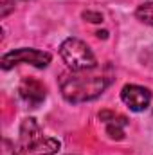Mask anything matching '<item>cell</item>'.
<instances>
[{
	"instance_id": "obj_1",
	"label": "cell",
	"mask_w": 153,
	"mask_h": 155,
	"mask_svg": "<svg viewBox=\"0 0 153 155\" xmlns=\"http://www.w3.org/2000/svg\"><path fill=\"white\" fill-rule=\"evenodd\" d=\"M90 71L76 72L70 71L60 78V88L61 96L69 103H85L99 97L106 87L110 85V79L105 76H92Z\"/></svg>"
},
{
	"instance_id": "obj_2",
	"label": "cell",
	"mask_w": 153,
	"mask_h": 155,
	"mask_svg": "<svg viewBox=\"0 0 153 155\" xmlns=\"http://www.w3.org/2000/svg\"><path fill=\"white\" fill-rule=\"evenodd\" d=\"M60 56L67 63L70 71L83 72V71H94L97 67V60L92 52V49L81 41L79 38H67L60 45Z\"/></svg>"
},
{
	"instance_id": "obj_3",
	"label": "cell",
	"mask_w": 153,
	"mask_h": 155,
	"mask_svg": "<svg viewBox=\"0 0 153 155\" xmlns=\"http://www.w3.org/2000/svg\"><path fill=\"white\" fill-rule=\"evenodd\" d=\"M52 56L45 51H36V49H29V47H20V49H15L7 54L2 56V61H0V67L4 71H9L13 69L15 65H20V63H29L36 69H45L49 63H50Z\"/></svg>"
},
{
	"instance_id": "obj_4",
	"label": "cell",
	"mask_w": 153,
	"mask_h": 155,
	"mask_svg": "<svg viewBox=\"0 0 153 155\" xmlns=\"http://www.w3.org/2000/svg\"><path fill=\"white\" fill-rule=\"evenodd\" d=\"M121 99L132 112H144L151 103V92L141 85H124L121 90Z\"/></svg>"
},
{
	"instance_id": "obj_5",
	"label": "cell",
	"mask_w": 153,
	"mask_h": 155,
	"mask_svg": "<svg viewBox=\"0 0 153 155\" xmlns=\"http://www.w3.org/2000/svg\"><path fill=\"white\" fill-rule=\"evenodd\" d=\"M18 96L24 103H27L31 108H36L40 107L45 97H47V88L45 85L38 81V79H33V78H25L20 87H18Z\"/></svg>"
},
{
	"instance_id": "obj_6",
	"label": "cell",
	"mask_w": 153,
	"mask_h": 155,
	"mask_svg": "<svg viewBox=\"0 0 153 155\" xmlns=\"http://www.w3.org/2000/svg\"><path fill=\"white\" fill-rule=\"evenodd\" d=\"M41 139H43V132H41L40 124L36 123V119L34 117L24 119L22 126H20V148L31 152Z\"/></svg>"
},
{
	"instance_id": "obj_7",
	"label": "cell",
	"mask_w": 153,
	"mask_h": 155,
	"mask_svg": "<svg viewBox=\"0 0 153 155\" xmlns=\"http://www.w3.org/2000/svg\"><path fill=\"white\" fill-rule=\"evenodd\" d=\"M128 124V119L124 116H115L110 123H106V134L110 139L121 141L124 139V126Z\"/></svg>"
},
{
	"instance_id": "obj_8",
	"label": "cell",
	"mask_w": 153,
	"mask_h": 155,
	"mask_svg": "<svg viewBox=\"0 0 153 155\" xmlns=\"http://www.w3.org/2000/svg\"><path fill=\"white\" fill-rule=\"evenodd\" d=\"M60 148H61V144H60V141H58V139L43 137L38 144L31 150V153H33V155H54V153H58V150H60Z\"/></svg>"
},
{
	"instance_id": "obj_9",
	"label": "cell",
	"mask_w": 153,
	"mask_h": 155,
	"mask_svg": "<svg viewBox=\"0 0 153 155\" xmlns=\"http://www.w3.org/2000/svg\"><path fill=\"white\" fill-rule=\"evenodd\" d=\"M135 16H137V20H141L142 24L153 25V2H146V4H142V5H139L137 11H135Z\"/></svg>"
},
{
	"instance_id": "obj_10",
	"label": "cell",
	"mask_w": 153,
	"mask_h": 155,
	"mask_svg": "<svg viewBox=\"0 0 153 155\" xmlns=\"http://www.w3.org/2000/svg\"><path fill=\"white\" fill-rule=\"evenodd\" d=\"M81 16L85 22H90V24H101L103 22V15L97 11H83Z\"/></svg>"
},
{
	"instance_id": "obj_11",
	"label": "cell",
	"mask_w": 153,
	"mask_h": 155,
	"mask_svg": "<svg viewBox=\"0 0 153 155\" xmlns=\"http://www.w3.org/2000/svg\"><path fill=\"white\" fill-rule=\"evenodd\" d=\"M2 155H20L16 150H15V144L7 139H4V150H2Z\"/></svg>"
},
{
	"instance_id": "obj_12",
	"label": "cell",
	"mask_w": 153,
	"mask_h": 155,
	"mask_svg": "<svg viewBox=\"0 0 153 155\" xmlns=\"http://www.w3.org/2000/svg\"><path fill=\"white\" fill-rule=\"evenodd\" d=\"M115 116H117V114H115V112H112V110H101L97 117H99V121H103V123H110Z\"/></svg>"
},
{
	"instance_id": "obj_13",
	"label": "cell",
	"mask_w": 153,
	"mask_h": 155,
	"mask_svg": "<svg viewBox=\"0 0 153 155\" xmlns=\"http://www.w3.org/2000/svg\"><path fill=\"white\" fill-rule=\"evenodd\" d=\"M97 38H108V33H106V31H99V33H97Z\"/></svg>"
}]
</instances>
